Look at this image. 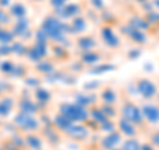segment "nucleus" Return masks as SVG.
Masks as SVG:
<instances>
[{
  "label": "nucleus",
  "mask_w": 159,
  "mask_h": 150,
  "mask_svg": "<svg viewBox=\"0 0 159 150\" xmlns=\"http://www.w3.org/2000/svg\"><path fill=\"white\" fill-rule=\"evenodd\" d=\"M122 116H123L122 118L133 122L134 125H141L143 121H145L143 114H142V109H139L137 105H134V104H127L123 106Z\"/></svg>",
  "instance_id": "2"
},
{
  "label": "nucleus",
  "mask_w": 159,
  "mask_h": 150,
  "mask_svg": "<svg viewBox=\"0 0 159 150\" xmlns=\"http://www.w3.org/2000/svg\"><path fill=\"white\" fill-rule=\"evenodd\" d=\"M119 142V134H110L109 137H106L105 139L102 141V146L105 149H113L116 145Z\"/></svg>",
  "instance_id": "6"
},
{
  "label": "nucleus",
  "mask_w": 159,
  "mask_h": 150,
  "mask_svg": "<svg viewBox=\"0 0 159 150\" xmlns=\"http://www.w3.org/2000/svg\"><path fill=\"white\" fill-rule=\"evenodd\" d=\"M103 39H105V41L109 45L116 47L118 44V39L116 37V35H114L113 31H110V29H105V31H103Z\"/></svg>",
  "instance_id": "7"
},
{
  "label": "nucleus",
  "mask_w": 159,
  "mask_h": 150,
  "mask_svg": "<svg viewBox=\"0 0 159 150\" xmlns=\"http://www.w3.org/2000/svg\"><path fill=\"white\" fill-rule=\"evenodd\" d=\"M119 128H121V132L123 134H126V136H129V137H134L135 133H137L135 125H134L133 122H130V121H127V120H125V118H122L121 121H119Z\"/></svg>",
  "instance_id": "4"
},
{
  "label": "nucleus",
  "mask_w": 159,
  "mask_h": 150,
  "mask_svg": "<svg viewBox=\"0 0 159 150\" xmlns=\"http://www.w3.org/2000/svg\"><path fill=\"white\" fill-rule=\"evenodd\" d=\"M141 146L142 145H139V142L137 141V139H127V141L123 143V148L122 150H141Z\"/></svg>",
  "instance_id": "8"
},
{
  "label": "nucleus",
  "mask_w": 159,
  "mask_h": 150,
  "mask_svg": "<svg viewBox=\"0 0 159 150\" xmlns=\"http://www.w3.org/2000/svg\"><path fill=\"white\" fill-rule=\"evenodd\" d=\"M137 89H138V93L146 100H152L154 97H157L159 91L157 84L151 81L150 78H141L137 84Z\"/></svg>",
  "instance_id": "1"
},
{
  "label": "nucleus",
  "mask_w": 159,
  "mask_h": 150,
  "mask_svg": "<svg viewBox=\"0 0 159 150\" xmlns=\"http://www.w3.org/2000/svg\"><path fill=\"white\" fill-rule=\"evenodd\" d=\"M157 98H158V105H159V91H158V94H157Z\"/></svg>",
  "instance_id": "12"
},
{
  "label": "nucleus",
  "mask_w": 159,
  "mask_h": 150,
  "mask_svg": "<svg viewBox=\"0 0 159 150\" xmlns=\"http://www.w3.org/2000/svg\"><path fill=\"white\" fill-rule=\"evenodd\" d=\"M102 98L105 100V101H106L107 104H111V102L116 101V93H114L113 91H110V89H107V91L103 92Z\"/></svg>",
  "instance_id": "9"
},
{
  "label": "nucleus",
  "mask_w": 159,
  "mask_h": 150,
  "mask_svg": "<svg viewBox=\"0 0 159 150\" xmlns=\"http://www.w3.org/2000/svg\"><path fill=\"white\" fill-rule=\"evenodd\" d=\"M68 116L73 120H84L86 117V112L81 106H69L68 109Z\"/></svg>",
  "instance_id": "5"
},
{
  "label": "nucleus",
  "mask_w": 159,
  "mask_h": 150,
  "mask_svg": "<svg viewBox=\"0 0 159 150\" xmlns=\"http://www.w3.org/2000/svg\"><path fill=\"white\" fill-rule=\"evenodd\" d=\"M150 142H151L155 148H158V149H159V129H158V130H155V132H154V133L151 134V141H150Z\"/></svg>",
  "instance_id": "10"
},
{
  "label": "nucleus",
  "mask_w": 159,
  "mask_h": 150,
  "mask_svg": "<svg viewBox=\"0 0 159 150\" xmlns=\"http://www.w3.org/2000/svg\"><path fill=\"white\" fill-rule=\"evenodd\" d=\"M141 150H157V148L150 142V143H145L141 146Z\"/></svg>",
  "instance_id": "11"
},
{
  "label": "nucleus",
  "mask_w": 159,
  "mask_h": 150,
  "mask_svg": "<svg viewBox=\"0 0 159 150\" xmlns=\"http://www.w3.org/2000/svg\"><path fill=\"white\" fill-rule=\"evenodd\" d=\"M142 114L145 121L148 124H159V105L158 104H146L142 106Z\"/></svg>",
  "instance_id": "3"
}]
</instances>
